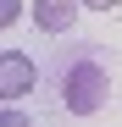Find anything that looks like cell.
<instances>
[{
    "mask_svg": "<svg viewBox=\"0 0 122 127\" xmlns=\"http://www.w3.org/2000/svg\"><path fill=\"white\" fill-rule=\"evenodd\" d=\"M106 94H111V72H106V61L94 50L61 55V66H56V99L67 105L72 116H94L100 105H106Z\"/></svg>",
    "mask_w": 122,
    "mask_h": 127,
    "instance_id": "1",
    "label": "cell"
},
{
    "mask_svg": "<svg viewBox=\"0 0 122 127\" xmlns=\"http://www.w3.org/2000/svg\"><path fill=\"white\" fill-rule=\"evenodd\" d=\"M33 77H39V66H33L28 55H17V50H6V55H0V94H6V99L33 94Z\"/></svg>",
    "mask_w": 122,
    "mask_h": 127,
    "instance_id": "2",
    "label": "cell"
},
{
    "mask_svg": "<svg viewBox=\"0 0 122 127\" xmlns=\"http://www.w3.org/2000/svg\"><path fill=\"white\" fill-rule=\"evenodd\" d=\"M78 6H83V0H33V22L45 33H67L78 22Z\"/></svg>",
    "mask_w": 122,
    "mask_h": 127,
    "instance_id": "3",
    "label": "cell"
},
{
    "mask_svg": "<svg viewBox=\"0 0 122 127\" xmlns=\"http://www.w3.org/2000/svg\"><path fill=\"white\" fill-rule=\"evenodd\" d=\"M17 11H22V6H17V0H0V22H6V28L17 22Z\"/></svg>",
    "mask_w": 122,
    "mask_h": 127,
    "instance_id": "4",
    "label": "cell"
},
{
    "mask_svg": "<svg viewBox=\"0 0 122 127\" xmlns=\"http://www.w3.org/2000/svg\"><path fill=\"white\" fill-rule=\"evenodd\" d=\"M83 6H89V11H117L122 0H83Z\"/></svg>",
    "mask_w": 122,
    "mask_h": 127,
    "instance_id": "5",
    "label": "cell"
}]
</instances>
